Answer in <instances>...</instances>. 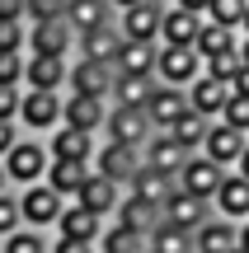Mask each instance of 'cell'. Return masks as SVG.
I'll return each instance as SVG.
<instances>
[{
	"label": "cell",
	"instance_id": "obj_1",
	"mask_svg": "<svg viewBox=\"0 0 249 253\" xmlns=\"http://www.w3.org/2000/svg\"><path fill=\"white\" fill-rule=\"evenodd\" d=\"M5 178H9V188H33V183H43L47 178V164H52V155H47V141L43 136H19L14 145L5 150Z\"/></svg>",
	"mask_w": 249,
	"mask_h": 253
},
{
	"label": "cell",
	"instance_id": "obj_2",
	"mask_svg": "<svg viewBox=\"0 0 249 253\" xmlns=\"http://www.w3.org/2000/svg\"><path fill=\"white\" fill-rule=\"evenodd\" d=\"M14 192H19V220H24L28 230H43V235H52L56 220H61V211H66V197H61V192H52L47 183L14 188Z\"/></svg>",
	"mask_w": 249,
	"mask_h": 253
},
{
	"label": "cell",
	"instance_id": "obj_3",
	"mask_svg": "<svg viewBox=\"0 0 249 253\" xmlns=\"http://www.w3.org/2000/svg\"><path fill=\"white\" fill-rule=\"evenodd\" d=\"M61 99L66 94H52V89H24V99H19V131L28 136H47L61 126Z\"/></svg>",
	"mask_w": 249,
	"mask_h": 253
},
{
	"label": "cell",
	"instance_id": "obj_4",
	"mask_svg": "<svg viewBox=\"0 0 249 253\" xmlns=\"http://www.w3.org/2000/svg\"><path fill=\"white\" fill-rule=\"evenodd\" d=\"M169 0H137L132 9H118V33L122 42H160V19H165Z\"/></svg>",
	"mask_w": 249,
	"mask_h": 253
},
{
	"label": "cell",
	"instance_id": "obj_5",
	"mask_svg": "<svg viewBox=\"0 0 249 253\" xmlns=\"http://www.w3.org/2000/svg\"><path fill=\"white\" fill-rule=\"evenodd\" d=\"M28 56H75V28L61 19H38L28 24V42H24Z\"/></svg>",
	"mask_w": 249,
	"mask_h": 253
},
{
	"label": "cell",
	"instance_id": "obj_6",
	"mask_svg": "<svg viewBox=\"0 0 249 253\" xmlns=\"http://www.w3.org/2000/svg\"><path fill=\"white\" fill-rule=\"evenodd\" d=\"M198 75H202V56H198L193 47H160L155 52V84L188 89Z\"/></svg>",
	"mask_w": 249,
	"mask_h": 253
},
{
	"label": "cell",
	"instance_id": "obj_7",
	"mask_svg": "<svg viewBox=\"0 0 249 253\" xmlns=\"http://www.w3.org/2000/svg\"><path fill=\"white\" fill-rule=\"evenodd\" d=\"M90 169H94V173H103V178H113L118 188H127L132 173L141 169V150H132V145H118V141H99V145H94Z\"/></svg>",
	"mask_w": 249,
	"mask_h": 253
},
{
	"label": "cell",
	"instance_id": "obj_8",
	"mask_svg": "<svg viewBox=\"0 0 249 253\" xmlns=\"http://www.w3.org/2000/svg\"><path fill=\"white\" fill-rule=\"evenodd\" d=\"M150 118L141 108H108V122H103L99 141H118V145H132V150H141V145L150 141Z\"/></svg>",
	"mask_w": 249,
	"mask_h": 253
},
{
	"label": "cell",
	"instance_id": "obj_9",
	"mask_svg": "<svg viewBox=\"0 0 249 253\" xmlns=\"http://www.w3.org/2000/svg\"><path fill=\"white\" fill-rule=\"evenodd\" d=\"M108 108H113V103L108 99H94V94H66V99H61V122L75 126V131L99 136L103 122H108Z\"/></svg>",
	"mask_w": 249,
	"mask_h": 253
},
{
	"label": "cell",
	"instance_id": "obj_10",
	"mask_svg": "<svg viewBox=\"0 0 249 253\" xmlns=\"http://www.w3.org/2000/svg\"><path fill=\"white\" fill-rule=\"evenodd\" d=\"M118 71L99 61H85V56H71V75H66V94H94V99H108Z\"/></svg>",
	"mask_w": 249,
	"mask_h": 253
},
{
	"label": "cell",
	"instance_id": "obj_11",
	"mask_svg": "<svg viewBox=\"0 0 249 253\" xmlns=\"http://www.w3.org/2000/svg\"><path fill=\"white\" fill-rule=\"evenodd\" d=\"M221 178H226L221 164H212L207 155H188L184 169H179V178H174V188H184V192H193V197L212 202V197H216V188H221Z\"/></svg>",
	"mask_w": 249,
	"mask_h": 253
},
{
	"label": "cell",
	"instance_id": "obj_12",
	"mask_svg": "<svg viewBox=\"0 0 249 253\" xmlns=\"http://www.w3.org/2000/svg\"><path fill=\"white\" fill-rule=\"evenodd\" d=\"M245 145H249L245 131H235V126H226V122H212V126H207V136H202V150H198V155H207L212 164H221V169L231 173L235 160L245 155Z\"/></svg>",
	"mask_w": 249,
	"mask_h": 253
},
{
	"label": "cell",
	"instance_id": "obj_13",
	"mask_svg": "<svg viewBox=\"0 0 249 253\" xmlns=\"http://www.w3.org/2000/svg\"><path fill=\"white\" fill-rule=\"evenodd\" d=\"M160 220H165V225H179V230H188V235H193L202 220H212V202H202V197H193V192L174 188V192L165 197V207H160Z\"/></svg>",
	"mask_w": 249,
	"mask_h": 253
},
{
	"label": "cell",
	"instance_id": "obj_14",
	"mask_svg": "<svg viewBox=\"0 0 249 253\" xmlns=\"http://www.w3.org/2000/svg\"><path fill=\"white\" fill-rule=\"evenodd\" d=\"M66 75H71V56H28L24 52V89L66 94Z\"/></svg>",
	"mask_w": 249,
	"mask_h": 253
},
{
	"label": "cell",
	"instance_id": "obj_15",
	"mask_svg": "<svg viewBox=\"0 0 249 253\" xmlns=\"http://www.w3.org/2000/svg\"><path fill=\"white\" fill-rule=\"evenodd\" d=\"M184 160H188V150H184L169 131H150V141L141 145V164H146V169H155V173H165V178H179Z\"/></svg>",
	"mask_w": 249,
	"mask_h": 253
},
{
	"label": "cell",
	"instance_id": "obj_16",
	"mask_svg": "<svg viewBox=\"0 0 249 253\" xmlns=\"http://www.w3.org/2000/svg\"><path fill=\"white\" fill-rule=\"evenodd\" d=\"M212 216L245 225V220H249V178H240L235 169L226 173V178H221V188H216V197H212Z\"/></svg>",
	"mask_w": 249,
	"mask_h": 253
},
{
	"label": "cell",
	"instance_id": "obj_17",
	"mask_svg": "<svg viewBox=\"0 0 249 253\" xmlns=\"http://www.w3.org/2000/svg\"><path fill=\"white\" fill-rule=\"evenodd\" d=\"M43 141H47V155H52V160H80V164H90V160H94V145H99V136L75 131V126L61 122L56 131H47Z\"/></svg>",
	"mask_w": 249,
	"mask_h": 253
},
{
	"label": "cell",
	"instance_id": "obj_18",
	"mask_svg": "<svg viewBox=\"0 0 249 253\" xmlns=\"http://www.w3.org/2000/svg\"><path fill=\"white\" fill-rule=\"evenodd\" d=\"M118 52H122V33H118V24L90 28V33H80V38H75V56H85V61L118 66Z\"/></svg>",
	"mask_w": 249,
	"mask_h": 253
},
{
	"label": "cell",
	"instance_id": "obj_19",
	"mask_svg": "<svg viewBox=\"0 0 249 253\" xmlns=\"http://www.w3.org/2000/svg\"><path fill=\"white\" fill-rule=\"evenodd\" d=\"M103 225L108 220H99L94 211H85L80 202H66V211H61V220H56V230L52 235H61V239H80V244H99V235H103Z\"/></svg>",
	"mask_w": 249,
	"mask_h": 253
},
{
	"label": "cell",
	"instance_id": "obj_20",
	"mask_svg": "<svg viewBox=\"0 0 249 253\" xmlns=\"http://www.w3.org/2000/svg\"><path fill=\"white\" fill-rule=\"evenodd\" d=\"M231 94H235V84L216 80V75H198V80L188 84V108L216 122V118H221V108H226V99H231Z\"/></svg>",
	"mask_w": 249,
	"mask_h": 253
},
{
	"label": "cell",
	"instance_id": "obj_21",
	"mask_svg": "<svg viewBox=\"0 0 249 253\" xmlns=\"http://www.w3.org/2000/svg\"><path fill=\"white\" fill-rule=\"evenodd\" d=\"M207 14H198V9H184V5H169L165 19H160V47H193L198 28H202Z\"/></svg>",
	"mask_w": 249,
	"mask_h": 253
},
{
	"label": "cell",
	"instance_id": "obj_22",
	"mask_svg": "<svg viewBox=\"0 0 249 253\" xmlns=\"http://www.w3.org/2000/svg\"><path fill=\"white\" fill-rule=\"evenodd\" d=\"M188 113V89H174V84H155V94H150L146 103V118L155 131H169L179 118Z\"/></svg>",
	"mask_w": 249,
	"mask_h": 253
},
{
	"label": "cell",
	"instance_id": "obj_23",
	"mask_svg": "<svg viewBox=\"0 0 249 253\" xmlns=\"http://www.w3.org/2000/svg\"><path fill=\"white\" fill-rule=\"evenodd\" d=\"M75 202H80L85 211H94L99 220H113V211H118V202H122V188L113 178H103V173L90 169V178H85V188H80Z\"/></svg>",
	"mask_w": 249,
	"mask_h": 253
},
{
	"label": "cell",
	"instance_id": "obj_24",
	"mask_svg": "<svg viewBox=\"0 0 249 253\" xmlns=\"http://www.w3.org/2000/svg\"><path fill=\"white\" fill-rule=\"evenodd\" d=\"M235 249H240V225L235 220L212 216L193 230V253H235Z\"/></svg>",
	"mask_w": 249,
	"mask_h": 253
},
{
	"label": "cell",
	"instance_id": "obj_25",
	"mask_svg": "<svg viewBox=\"0 0 249 253\" xmlns=\"http://www.w3.org/2000/svg\"><path fill=\"white\" fill-rule=\"evenodd\" d=\"M85 178H90V164H80V160H52L43 183L52 192H61L66 202H75V197H80V188H85Z\"/></svg>",
	"mask_w": 249,
	"mask_h": 253
},
{
	"label": "cell",
	"instance_id": "obj_26",
	"mask_svg": "<svg viewBox=\"0 0 249 253\" xmlns=\"http://www.w3.org/2000/svg\"><path fill=\"white\" fill-rule=\"evenodd\" d=\"M150 94H155V75H118L108 103H113V108H141V113H146Z\"/></svg>",
	"mask_w": 249,
	"mask_h": 253
},
{
	"label": "cell",
	"instance_id": "obj_27",
	"mask_svg": "<svg viewBox=\"0 0 249 253\" xmlns=\"http://www.w3.org/2000/svg\"><path fill=\"white\" fill-rule=\"evenodd\" d=\"M113 5L108 0H66V24L75 28V38L80 33H90V28H103V24H113Z\"/></svg>",
	"mask_w": 249,
	"mask_h": 253
},
{
	"label": "cell",
	"instance_id": "obj_28",
	"mask_svg": "<svg viewBox=\"0 0 249 253\" xmlns=\"http://www.w3.org/2000/svg\"><path fill=\"white\" fill-rule=\"evenodd\" d=\"M231 47H240V28H226V24L202 19V28H198V38H193V52L202 56V61H212V56L231 52Z\"/></svg>",
	"mask_w": 249,
	"mask_h": 253
},
{
	"label": "cell",
	"instance_id": "obj_29",
	"mask_svg": "<svg viewBox=\"0 0 249 253\" xmlns=\"http://www.w3.org/2000/svg\"><path fill=\"white\" fill-rule=\"evenodd\" d=\"M113 220H118V225H127V230H137V235H150V230L160 225V207H150V202H141V197H132V192H122V202H118V211H113Z\"/></svg>",
	"mask_w": 249,
	"mask_h": 253
},
{
	"label": "cell",
	"instance_id": "obj_30",
	"mask_svg": "<svg viewBox=\"0 0 249 253\" xmlns=\"http://www.w3.org/2000/svg\"><path fill=\"white\" fill-rule=\"evenodd\" d=\"M122 192H132V197L150 202V207H165V197L174 192V178H165V173H155V169H146V164H141V169L132 173V183H127Z\"/></svg>",
	"mask_w": 249,
	"mask_h": 253
},
{
	"label": "cell",
	"instance_id": "obj_31",
	"mask_svg": "<svg viewBox=\"0 0 249 253\" xmlns=\"http://www.w3.org/2000/svg\"><path fill=\"white\" fill-rule=\"evenodd\" d=\"M155 52H160V42H122L113 71L118 75H155Z\"/></svg>",
	"mask_w": 249,
	"mask_h": 253
},
{
	"label": "cell",
	"instance_id": "obj_32",
	"mask_svg": "<svg viewBox=\"0 0 249 253\" xmlns=\"http://www.w3.org/2000/svg\"><path fill=\"white\" fill-rule=\"evenodd\" d=\"M94 249H99V253H146V235H137V230L118 225V220H108Z\"/></svg>",
	"mask_w": 249,
	"mask_h": 253
},
{
	"label": "cell",
	"instance_id": "obj_33",
	"mask_svg": "<svg viewBox=\"0 0 249 253\" xmlns=\"http://www.w3.org/2000/svg\"><path fill=\"white\" fill-rule=\"evenodd\" d=\"M207 126H212V118H202V113H193V108H188L184 118H179L174 126H169V136H174V141L184 145L188 155H198V150H202V136H207Z\"/></svg>",
	"mask_w": 249,
	"mask_h": 253
},
{
	"label": "cell",
	"instance_id": "obj_34",
	"mask_svg": "<svg viewBox=\"0 0 249 253\" xmlns=\"http://www.w3.org/2000/svg\"><path fill=\"white\" fill-rule=\"evenodd\" d=\"M146 249H150V253H193V235H188V230H179V225H165V220H160V225L146 235Z\"/></svg>",
	"mask_w": 249,
	"mask_h": 253
},
{
	"label": "cell",
	"instance_id": "obj_35",
	"mask_svg": "<svg viewBox=\"0 0 249 253\" xmlns=\"http://www.w3.org/2000/svg\"><path fill=\"white\" fill-rule=\"evenodd\" d=\"M47 244H52V235L19 225L14 235H5V239H0V253H47Z\"/></svg>",
	"mask_w": 249,
	"mask_h": 253
},
{
	"label": "cell",
	"instance_id": "obj_36",
	"mask_svg": "<svg viewBox=\"0 0 249 253\" xmlns=\"http://www.w3.org/2000/svg\"><path fill=\"white\" fill-rule=\"evenodd\" d=\"M249 14V0H212L207 5V19L212 24H226V28H240Z\"/></svg>",
	"mask_w": 249,
	"mask_h": 253
},
{
	"label": "cell",
	"instance_id": "obj_37",
	"mask_svg": "<svg viewBox=\"0 0 249 253\" xmlns=\"http://www.w3.org/2000/svg\"><path fill=\"white\" fill-rule=\"evenodd\" d=\"M216 122H226V126H235V131H245V136H249V94H231Z\"/></svg>",
	"mask_w": 249,
	"mask_h": 253
},
{
	"label": "cell",
	"instance_id": "obj_38",
	"mask_svg": "<svg viewBox=\"0 0 249 253\" xmlns=\"http://www.w3.org/2000/svg\"><path fill=\"white\" fill-rule=\"evenodd\" d=\"M28 19H0V52H24Z\"/></svg>",
	"mask_w": 249,
	"mask_h": 253
},
{
	"label": "cell",
	"instance_id": "obj_39",
	"mask_svg": "<svg viewBox=\"0 0 249 253\" xmlns=\"http://www.w3.org/2000/svg\"><path fill=\"white\" fill-rule=\"evenodd\" d=\"M19 225H24V220H19V192H14V188H5V192H0V239L14 235Z\"/></svg>",
	"mask_w": 249,
	"mask_h": 253
},
{
	"label": "cell",
	"instance_id": "obj_40",
	"mask_svg": "<svg viewBox=\"0 0 249 253\" xmlns=\"http://www.w3.org/2000/svg\"><path fill=\"white\" fill-rule=\"evenodd\" d=\"M66 14V0H28L24 5V19L38 24V19H61Z\"/></svg>",
	"mask_w": 249,
	"mask_h": 253
},
{
	"label": "cell",
	"instance_id": "obj_41",
	"mask_svg": "<svg viewBox=\"0 0 249 253\" xmlns=\"http://www.w3.org/2000/svg\"><path fill=\"white\" fill-rule=\"evenodd\" d=\"M0 84H24V52H0Z\"/></svg>",
	"mask_w": 249,
	"mask_h": 253
},
{
	"label": "cell",
	"instance_id": "obj_42",
	"mask_svg": "<svg viewBox=\"0 0 249 253\" xmlns=\"http://www.w3.org/2000/svg\"><path fill=\"white\" fill-rule=\"evenodd\" d=\"M19 99H24V84H0V122L19 118Z\"/></svg>",
	"mask_w": 249,
	"mask_h": 253
},
{
	"label": "cell",
	"instance_id": "obj_43",
	"mask_svg": "<svg viewBox=\"0 0 249 253\" xmlns=\"http://www.w3.org/2000/svg\"><path fill=\"white\" fill-rule=\"evenodd\" d=\"M47 253H94V249H90V244H80V239H61V235H52Z\"/></svg>",
	"mask_w": 249,
	"mask_h": 253
},
{
	"label": "cell",
	"instance_id": "obj_44",
	"mask_svg": "<svg viewBox=\"0 0 249 253\" xmlns=\"http://www.w3.org/2000/svg\"><path fill=\"white\" fill-rule=\"evenodd\" d=\"M19 136H24V131H19V122H0V160H5V150L19 141Z\"/></svg>",
	"mask_w": 249,
	"mask_h": 253
},
{
	"label": "cell",
	"instance_id": "obj_45",
	"mask_svg": "<svg viewBox=\"0 0 249 253\" xmlns=\"http://www.w3.org/2000/svg\"><path fill=\"white\" fill-rule=\"evenodd\" d=\"M24 5L28 0H0V19H24Z\"/></svg>",
	"mask_w": 249,
	"mask_h": 253
},
{
	"label": "cell",
	"instance_id": "obj_46",
	"mask_svg": "<svg viewBox=\"0 0 249 253\" xmlns=\"http://www.w3.org/2000/svg\"><path fill=\"white\" fill-rule=\"evenodd\" d=\"M235 94H249V66H240V75H235Z\"/></svg>",
	"mask_w": 249,
	"mask_h": 253
},
{
	"label": "cell",
	"instance_id": "obj_47",
	"mask_svg": "<svg viewBox=\"0 0 249 253\" xmlns=\"http://www.w3.org/2000/svg\"><path fill=\"white\" fill-rule=\"evenodd\" d=\"M174 5H184V9H198V14H207V5H212V0H174Z\"/></svg>",
	"mask_w": 249,
	"mask_h": 253
},
{
	"label": "cell",
	"instance_id": "obj_48",
	"mask_svg": "<svg viewBox=\"0 0 249 253\" xmlns=\"http://www.w3.org/2000/svg\"><path fill=\"white\" fill-rule=\"evenodd\" d=\"M235 173H240V178H249V145H245V155H240V160H235Z\"/></svg>",
	"mask_w": 249,
	"mask_h": 253
},
{
	"label": "cell",
	"instance_id": "obj_49",
	"mask_svg": "<svg viewBox=\"0 0 249 253\" xmlns=\"http://www.w3.org/2000/svg\"><path fill=\"white\" fill-rule=\"evenodd\" d=\"M240 253H249V220L240 225Z\"/></svg>",
	"mask_w": 249,
	"mask_h": 253
},
{
	"label": "cell",
	"instance_id": "obj_50",
	"mask_svg": "<svg viewBox=\"0 0 249 253\" xmlns=\"http://www.w3.org/2000/svg\"><path fill=\"white\" fill-rule=\"evenodd\" d=\"M108 5H113V14H118V9H132L137 0H108Z\"/></svg>",
	"mask_w": 249,
	"mask_h": 253
},
{
	"label": "cell",
	"instance_id": "obj_51",
	"mask_svg": "<svg viewBox=\"0 0 249 253\" xmlns=\"http://www.w3.org/2000/svg\"><path fill=\"white\" fill-rule=\"evenodd\" d=\"M240 61L249 66V38H240Z\"/></svg>",
	"mask_w": 249,
	"mask_h": 253
},
{
	"label": "cell",
	"instance_id": "obj_52",
	"mask_svg": "<svg viewBox=\"0 0 249 253\" xmlns=\"http://www.w3.org/2000/svg\"><path fill=\"white\" fill-rule=\"evenodd\" d=\"M9 188V178H5V164H0V192H5Z\"/></svg>",
	"mask_w": 249,
	"mask_h": 253
},
{
	"label": "cell",
	"instance_id": "obj_53",
	"mask_svg": "<svg viewBox=\"0 0 249 253\" xmlns=\"http://www.w3.org/2000/svg\"><path fill=\"white\" fill-rule=\"evenodd\" d=\"M235 253H240V249H235Z\"/></svg>",
	"mask_w": 249,
	"mask_h": 253
},
{
	"label": "cell",
	"instance_id": "obj_54",
	"mask_svg": "<svg viewBox=\"0 0 249 253\" xmlns=\"http://www.w3.org/2000/svg\"><path fill=\"white\" fill-rule=\"evenodd\" d=\"M94 253H99V249H94Z\"/></svg>",
	"mask_w": 249,
	"mask_h": 253
},
{
	"label": "cell",
	"instance_id": "obj_55",
	"mask_svg": "<svg viewBox=\"0 0 249 253\" xmlns=\"http://www.w3.org/2000/svg\"><path fill=\"white\" fill-rule=\"evenodd\" d=\"M146 253H150V249H146Z\"/></svg>",
	"mask_w": 249,
	"mask_h": 253
}]
</instances>
